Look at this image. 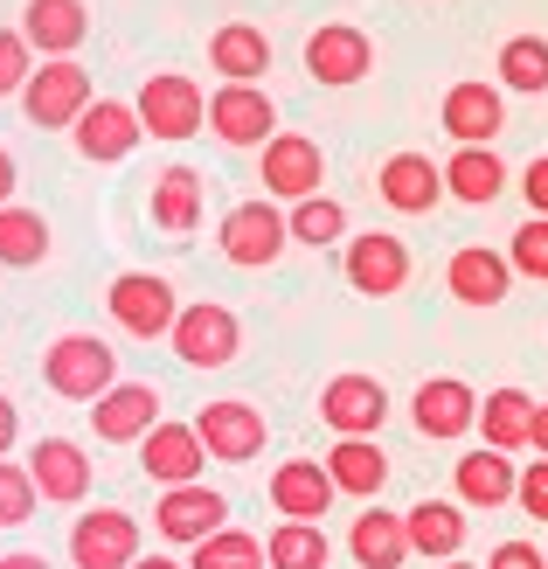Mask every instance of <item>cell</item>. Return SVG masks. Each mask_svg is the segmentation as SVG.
Wrapping results in <instances>:
<instances>
[{
    "label": "cell",
    "mask_w": 548,
    "mask_h": 569,
    "mask_svg": "<svg viewBox=\"0 0 548 569\" xmlns=\"http://www.w3.org/2000/svg\"><path fill=\"white\" fill-rule=\"evenodd\" d=\"M494 70H500V91L541 98V91H548V36H507Z\"/></svg>",
    "instance_id": "35"
},
{
    "label": "cell",
    "mask_w": 548,
    "mask_h": 569,
    "mask_svg": "<svg viewBox=\"0 0 548 569\" xmlns=\"http://www.w3.org/2000/svg\"><path fill=\"white\" fill-rule=\"evenodd\" d=\"M132 451H139V472H147L160 493L167 487H195V479L209 472V445H201V431L195 423H175V417H160Z\"/></svg>",
    "instance_id": "8"
},
{
    "label": "cell",
    "mask_w": 548,
    "mask_h": 569,
    "mask_svg": "<svg viewBox=\"0 0 548 569\" xmlns=\"http://www.w3.org/2000/svg\"><path fill=\"white\" fill-rule=\"evenodd\" d=\"M28 77H36V49L21 28H0V98H21Z\"/></svg>",
    "instance_id": "40"
},
{
    "label": "cell",
    "mask_w": 548,
    "mask_h": 569,
    "mask_svg": "<svg viewBox=\"0 0 548 569\" xmlns=\"http://www.w3.org/2000/svg\"><path fill=\"white\" fill-rule=\"evenodd\" d=\"M486 569H548V549H535V542H500L494 556H486Z\"/></svg>",
    "instance_id": "42"
},
{
    "label": "cell",
    "mask_w": 548,
    "mask_h": 569,
    "mask_svg": "<svg viewBox=\"0 0 548 569\" xmlns=\"http://www.w3.org/2000/svg\"><path fill=\"white\" fill-rule=\"evenodd\" d=\"M514 507H521L528 521H548V459L521 466V493H514Z\"/></svg>",
    "instance_id": "41"
},
{
    "label": "cell",
    "mask_w": 548,
    "mask_h": 569,
    "mask_svg": "<svg viewBox=\"0 0 548 569\" xmlns=\"http://www.w3.org/2000/svg\"><path fill=\"white\" fill-rule=\"evenodd\" d=\"M340 271H348V284L361 299H396L410 284V243L389 237V230H361V237H348Z\"/></svg>",
    "instance_id": "17"
},
{
    "label": "cell",
    "mask_w": 548,
    "mask_h": 569,
    "mask_svg": "<svg viewBox=\"0 0 548 569\" xmlns=\"http://www.w3.org/2000/svg\"><path fill=\"white\" fill-rule=\"evenodd\" d=\"M139 126H147L153 139H167V147H181V139H195L201 126H209V91H201L195 77L181 70H153L147 83H139Z\"/></svg>",
    "instance_id": "3"
},
{
    "label": "cell",
    "mask_w": 548,
    "mask_h": 569,
    "mask_svg": "<svg viewBox=\"0 0 548 569\" xmlns=\"http://www.w3.org/2000/svg\"><path fill=\"white\" fill-rule=\"evenodd\" d=\"M535 410H541V396L528 389H486L479 396V431L494 451H535Z\"/></svg>",
    "instance_id": "26"
},
{
    "label": "cell",
    "mask_w": 548,
    "mask_h": 569,
    "mask_svg": "<svg viewBox=\"0 0 548 569\" xmlns=\"http://www.w3.org/2000/svg\"><path fill=\"white\" fill-rule=\"evenodd\" d=\"M535 451L548 459V396H541V410H535Z\"/></svg>",
    "instance_id": "47"
},
{
    "label": "cell",
    "mask_w": 548,
    "mask_h": 569,
    "mask_svg": "<svg viewBox=\"0 0 548 569\" xmlns=\"http://www.w3.org/2000/svg\"><path fill=\"white\" fill-rule=\"evenodd\" d=\"M521 194H528V216H548V153L521 167Z\"/></svg>",
    "instance_id": "43"
},
{
    "label": "cell",
    "mask_w": 548,
    "mask_h": 569,
    "mask_svg": "<svg viewBox=\"0 0 548 569\" xmlns=\"http://www.w3.org/2000/svg\"><path fill=\"white\" fill-rule=\"evenodd\" d=\"M265 194L271 202H306V194H320V181H327V153H320V139H306V132H278L271 147H265Z\"/></svg>",
    "instance_id": "19"
},
{
    "label": "cell",
    "mask_w": 548,
    "mask_h": 569,
    "mask_svg": "<svg viewBox=\"0 0 548 569\" xmlns=\"http://www.w3.org/2000/svg\"><path fill=\"white\" fill-rule=\"evenodd\" d=\"M14 438H21V410L8 403V396H0V459L14 451Z\"/></svg>",
    "instance_id": "44"
},
{
    "label": "cell",
    "mask_w": 548,
    "mask_h": 569,
    "mask_svg": "<svg viewBox=\"0 0 548 569\" xmlns=\"http://www.w3.org/2000/svg\"><path fill=\"white\" fill-rule=\"evenodd\" d=\"M28 479L49 507H83L91 500V459H83L77 438H36L28 451Z\"/></svg>",
    "instance_id": "21"
},
{
    "label": "cell",
    "mask_w": 548,
    "mask_h": 569,
    "mask_svg": "<svg viewBox=\"0 0 548 569\" xmlns=\"http://www.w3.org/2000/svg\"><path fill=\"white\" fill-rule=\"evenodd\" d=\"M104 306H111V320H119L132 340H167L175 320H181V299H175V284H167L160 271H119L111 292H104Z\"/></svg>",
    "instance_id": "5"
},
{
    "label": "cell",
    "mask_w": 548,
    "mask_h": 569,
    "mask_svg": "<svg viewBox=\"0 0 548 569\" xmlns=\"http://www.w3.org/2000/svg\"><path fill=\"white\" fill-rule=\"evenodd\" d=\"M42 382L49 396H63V403H98V396L119 382V348L98 333H56L49 355H42Z\"/></svg>",
    "instance_id": "1"
},
{
    "label": "cell",
    "mask_w": 548,
    "mask_h": 569,
    "mask_svg": "<svg viewBox=\"0 0 548 569\" xmlns=\"http://www.w3.org/2000/svg\"><path fill=\"white\" fill-rule=\"evenodd\" d=\"M445 188H451V202H466V209H494L507 194V160L494 147H458L445 160Z\"/></svg>",
    "instance_id": "30"
},
{
    "label": "cell",
    "mask_w": 548,
    "mask_h": 569,
    "mask_svg": "<svg viewBox=\"0 0 548 569\" xmlns=\"http://www.w3.org/2000/svg\"><path fill=\"white\" fill-rule=\"evenodd\" d=\"M36 507H42V493H36V479H28V466L0 459V528L36 521Z\"/></svg>",
    "instance_id": "38"
},
{
    "label": "cell",
    "mask_w": 548,
    "mask_h": 569,
    "mask_svg": "<svg viewBox=\"0 0 548 569\" xmlns=\"http://www.w3.org/2000/svg\"><path fill=\"white\" fill-rule=\"evenodd\" d=\"M348 556H355V569H402L417 549H410L402 515H382V507L368 500V515H355V528H348Z\"/></svg>",
    "instance_id": "29"
},
{
    "label": "cell",
    "mask_w": 548,
    "mask_h": 569,
    "mask_svg": "<svg viewBox=\"0 0 548 569\" xmlns=\"http://www.w3.org/2000/svg\"><path fill=\"white\" fill-rule=\"evenodd\" d=\"M375 194H382L396 216H430V209L451 194V188H445V160L402 147V153H389L382 167H375Z\"/></svg>",
    "instance_id": "16"
},
{
    "label": "cell",
    "mask_w": 548,
    "mask_h": 569,
    "mask_svg": "<svg viewBox=\"0 0 548 569\" xmlns=\"http://www.w3.org/2000/svg\"><path fill=\"white\" fill-rule=\"evenodd\" d=\"M49 216L42 209H21V202H8L0 209V264L8 271H36L42 258H49Z\"/></svg>",
    "instance_id": "33"
},
{
    "label": "cell",
    "mask_w": 548,
    "mask_h": 569,
    "mask_svg": "<svg viewBox=\"0 0 548 569\" xmlns=\"http://www.w3.org/2000/svg\"><path fill=\"white\" fill-rule=\"evenodd\" d=\"M188 569H271V556L250 528H222L201 549H188Z\"/></svg>",
    "instance_id": "36"
},
{
    "label": "cell",
    "mask_w": 548,
    "mask_h": 569,
    "mask_svg": "<svg viewBox=\"0 0 548 569\" xmlns=\"http://www.w3.org/2000/svg\"><path fill=\"white\" fill-rule=\"evenodd\" d=\"M195 431H201V445H209V459H216V466H250V459H265V410L243 403V396L201 403Z\"/></svg>",
    "instance_id": "12"
},
{
    "label": "cell",
    "mask_w": 548,
    "mask_h": 569,
    "mask_svg": "<svg viewBox=\"0 0 548 569\" xmlns=\"http://www.w3.org/2000/svg\"><path fill=\"white\" fill-rule=\"evenodd\" d=\"M132 569H188V562H175V556H139Z\"/></svg>",
    "instance_id": "48"
},
{
    "label": "cell",
    "mask_w": 548,
    "mask_h": 569,
    "mask_svg": "<svg viewBox=\"0 0 548 569\" xmlns=\"http://www.w3.org/2000/svg\"><path fill=\"white\" fill-rule=\"evenodd\" d=\"M153 528H160V542H175V549H201L209 535L229 528V500L209 487V479H195V487H167L160 507H153Z\"/></svg>",
    "instance_id": "11"
},
{
    "label": "cell",
    "mask_w": 548,
    "mask_h": 569,
    "mask_svg": "<svg viewBox=\"0 0 548 569\" xmlns=\"http://www.w3.org/2000/svg\"><path fill=\"white\" fill-rule=\"evenodd\" d=\"M21 36H28V49H36L42 63H63V56H77L83 36H91V14H83V0H28Z\"/></svg>",
    "instance_id": "25"
},
{
    "label": "cell",
    "mask_w": 548,
    "mask_h": 569,
    "mask_svg": "<svg viewBox=\"0 0 548 569\" xmlns=\"http://www.w3.org/2000/svg\"><path fill=\"white\" fill-rule=\"evenodd\" d=\"M0 569H49V556H36V549H8V556H0Z\"/></svg>",
    "instance_id": "46"
},
{
    "label": "cell",
    "mask_w": 548,
    "mask_h": 569,
    "mask_svg": "<svg viewBox=\"0 0 548 569\" xmlns=\"http://www.w3.org/2000/svg\"><path fill=\"white\" fill-rule=\"evenodd\" d=\"M209 132L222 147H257L265 153L278 139V104L265 83H216L209 91Z\"/></svg>",
    "instance_id": "7"
},
{
    "label": "cell",
    "mask_w": 548,
    "mask_h": 569,
    "mask_svg": "<svg viewBox=\"0 0 548 569\" xmlns=\"http://www.w3.org/2000/svg\"><path fill=\"white\" fill-rule=\"evenodd\" d=\"M445 569H486V562H466V556H451V562H445Z\"/></svg>",
    "instance_id": "49"
},
{
    "label": "cell",
    "mask_w": 548,
    "mask_h": 569,
    "mask_svg": "<svg viewBox=\"0 0 548 569\" xmlns=\"http://www.w3.org/2000/svg\"><path fill=\"white\" fill-rule=\"evenodd\" d=\"M375 70V42H368V28L355 21H320L306 36V77L312 83H327V91H348V83H361Z\"/></svg>",
    "instance_id": "9"
},
{
    "label": "cell",
    "mask_w": 548,
    "mask_h": 569,
    "mask_svg": "<svg viewBox=\"0 0 548 569\" xmlns=\"http://www.w3.org/2000/svg\"><path fill=\"white\" fill-rule=\"evenodd\" d=\"M209 70L222 83H265V70H271V36H265V28H250V21H222L216 36H209Z\"/></svg>",
    "instance_id": "27"
},
{
    "label": "cell",
    "mask_w": 548,
    "mask_h": 569,
    "mask_svg": "<svg viewBox=\"0 0 548 569\" xmlns=\"http://www.w3.org/2000/svg\"><path fill=\"white\" fill-rule=\"evenodd\" d=\"M438 126L458 139V147H494V139L507 132V91H500V83H486V77L451 83L445 104H438Z\"/></svg>",
    "instance_id": "15"
},
{
    "label": "cell",
    "mask_w": 548,
    "mask_h": 569,
    "mask_svg": "<svg viewBox=\"0 0 548 569\" xmlns=\"http://www.w3.org/2000/svg\"><path fill=\"white\" fill-rule=\"evenodd\" d=\"M265 556H271V569H327L333 542H327L320 521H278L265 535Z\"/></svg>",
    "instance_id": "34"
},
{
    "label": "cell",
    "mask_w": 548,
    "mask_h": 569,
    "mask_svg": "<svg viewBox=\"0 0 548 569\" xmlns=\"http://www.w3.org/2000/svg\"><path fill=\"white\" fill-rule=\"evenodd\" d=\"M91 104H98V91H91V70H83L77 56L42 63L36 77H28V91H21V111H28V126H36V132H77V119Z\"/></svg>",
    "instance_id": "4"
},
{
    "label": "cell",
    "mask_w": 548,
    "mask_h": 569,
    "mask_svg": "<svg viewBox=\"0 0 548 569\" xmlns=\"http://www.w3.org/2000/svg\"><path fill=\"white\" fill-rule=\"evenodd\" d=\"M410 423L430 445L466 438V431H479V389L466 376H424L417 396H410Z\"/></svg>",
    "instance_id": "10"
},
{
    "label": "cell",
    "mask_w": 548,
    "mask_h": 569,
    "mask_svg": "<svg viewBox=\"0 0 548 569\" xmlns=\"http://www.w3.org/2000/svg\"><path fill=\"white\" fill-rule=\"evenodd\" d=\"M195 222H201V174L195 167H167V174H153V230L188 237Z\"/></svg>",
    "instance_id": "32"
},
{
    "label": "cell",
    "mask_w": 548,
    "mask_h": 569,
    "mask_svg": "<svg viewBox=\"0 0 548 569\" xmlns=\"http://www.w3.org/2000/svg\"><path fill=\"white\" fill-rule=\"evenodd\" d=\"M14 188H21V167H14V153H8V147H0V209L14 202Z\"/></svg>",
    "instance_id": "45"
},
{
    "label": "cell",
    "mask_w": 548,
    "mask_h": 569,
    "mask_svg": "<svg viewBox=\"0 0 548 569\" xmlns=\"http://www.w3.org/2000/svg\"><path fill=\"white\" fill-rule=\"evenodd\" d=\"M451 493H458V507H472V515H500V507L521 493V466H514V451L479 445L451 466Z\"/></svg>",
    "instance_id": "20"
},
{
    "label": "cell",
    "mask_w": 548,
    "mask_h": 569,
    "mask_svg": "<svg viewBox=\"0 0 548 569\" xmlns=\"http://www.w3.org/2000/svg\"><path fill=\"white\" fill-rule=\"evenodd\" d=\"M160 423V389L153 382H111L91 403V431L98 445H139Z\"/></svg>",
    "instance_id": "22"
},
{
    "label": "cell",
    "mask_w": 548,
    "mask_h": 569,
    "mask_svg": "<svg viewBox=\"0 0 548 569\" xmlns=\"http://www.w3.org/2000/svg\"><path fill=\"white\" fill-rule=\"evenodd\" d=\"M327 472H333V487L348 493V500H382V487H389V451L375 445V438H333Z\"/></svg>",
    "instance_id": "31"
},
{
    "label": "cell",
    "mask_w": 548,
    "mask_h": 569,
    "mask_svg": "<svg viewBox=\"0 0 548 569\" xmlns=\"http://www.w3.org/2000/svg\"><path fill=\"white\" fill-rule=\"evenodd\" d=\"M507 264H514V278H541L548 284V216H528L521 230H514Z\"/></svg>",
    "instance_id": "39"
},
{
    "label": "cell",
    "mask_w": 548,
    "mask_h": 569,
    "mask_svg": "<svg viewBox=\"0 0 548 569\" xmlns=\"http://www.w3.org/2000/svg\"><path fill=\"white\" fill-rule=\"evenodd\" d=\"M285 216H292V243H306V250H327V243L348 237V209H340L333 194H306V202H292Z\"/></svg>",
    "instance_id": "37"
},
{
    "label": "cell",
    "mask_w": 548,
    "mask_h": 569,
    "mask_svg": "<svg viewBox=\"0 0 548 569\" xmlns=\"http://www.w3.org/2000/svg\"><path fill=\"white\" fill-rule=\"evenodd\" d=\"M167 348H175L188 368H229V361H237V348H243V320L229 306H216V299H195V306H181Z\"/></svg>",
    "instance_id": "6"
},
{
    "label": "cell",
    "mask_w": 548,
    "mask_h": 569,
    "mask_svg": "<svg viewBox=\"0 0 548 569\" xmlns=\"http://www.w3.org/2000/svg\"><path fill=\"white\" fill-rule=\"evenodd\" d=\"M216 243L237 271H271L285 250H292V216H285V202H271V194H250V202H237L222 216Z\"/></svg>",
    "instance_id": "2"
},
{
    "label": "cell",
    "mask_w": 548,
    "mask_h": 569,
    "mask_svg": "<svg viewBox=\"0 0 548 569\" xmlns=\"http://www.w3.org/2000/svg\"><path fill=\"white\" fill-rule=\"evenodd\" d=\"M445 284H451V299H458V306H472V312H494V306L514 292V264H507V250L466 243V250H451Z\"/></svg>",
    "instance_id": "23"
},
{
    "label": "cell",
    "mask_w": 548,
    "mask_h": 569,
    "mask_svg": "<svg viewBox=\"0 0 548 569\" xmlns=\"http://www.w3.org/2000/svg\"><path fill=\"white\" fill-rule=\"evenodd\" d=\"M320 417H327L333 438H375L389 423V389H382V376H361V368L333 376L320 389Z\"/></svg>",
    "instance_id": "14"
},
{
    "label": "cell",
    "mask_w": 548,
    "mask_h": 569,
    "mask_svg": "<svg viewBox=\"0 0 548 569\" xmlns=\"http://www.w3.org/2000/svg\"><path fill=\"white\" fill-rule=\"evenodd\" d=\"M472 507H458V500H417V507H402V528H410V549L430 556V562H451L458 549H466V521Z\"/></svg>",
    "instance_id": "28"
},
{
    "label": "cell",
    "mask_w": 548,
    "mask_h": 569,
    "mask_svg": "<svg viewBox=\"0 0 548 569\" xmlns=\"http://www.w3.org/2000/svg\"><path fill=\"white\" fill-rule=\"evenodd\" d=\"M139 562V521L126 507H91L70 528V569H132Z\"/></svg>",
    "instance_id": "13"
},
{
    "label": "cell",
    "mask_w": 548,
    "mask_h": 569,
    "mask_svg": "<svg viewBox=\"0 0 548 569\" xmlns=\"http://www.w3.org/2000/svg\"><path fill=\"white\" fill-rule=\"evenodd\" d=\"M333 500H340V487H333L327 459H285L271 472V507L285 521H320V515H333Z\"/></svg>",
    "instance_id": "24"
},
{
    "label": "cell",
    "mask_w": 548,
    "mask_h": 569,
    "mask_svg": "<svg viewBox=\"0 0 548 569\" xmlns=\"http://www.w3.org/2000/svg\"><path fill=\"white\" fill-rule=\"evenodd\" d=\"M139 139H147V126H139V104H126V98H98V104L77 119L70 147L91 160V167H119V160L139 153Z\"/></svg>",
    "instance_id": "18"
}]
</instances>
